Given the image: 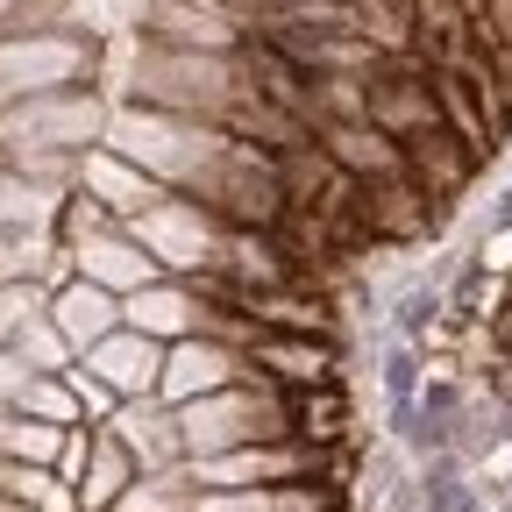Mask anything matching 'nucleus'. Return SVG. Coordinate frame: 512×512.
Wrapping results in <instances>:
<instances>
[{
  "mask_svg": "<svg viewBox=\"0 0 512 512\" xmlns=\"http://www.w3.org/2000/svg\"><path fill=\"white\" fill-rule=\"evenodd\" d=\"M64 264H72V278H86V285H100V292H114V299H128V292H143V285H157V278H164L150 256L136 249V235H128L121 221H114V228H100V235L64 242Z\"/></svg>",
  "mask_w": 512,
  "mask_h": 512,
  "instance_id": "9",
  "label": "nucleus"
},
{
  "mask_svg": "<svg viewBox=\"0 0 512 512\" xmlns=\"http://www.w3.org/2000/svg\"><path fill=\"white\" fill-rule=\"evenodd\" d=\"M136 235V249L164 278H207L221 264V242H228V221H214L200 200H185V192H164L157 207H143L136 221H121Z\"/></svg>",
  "mask_w": 512,
  "mask_h": 512,
  "instance_id": "5",
  "label": "nucleus"
},
{
  "mask_svg": "<svg viewBox=\"0 0 512 512\" xmlns=\"http://www.w3.org/2000/svg\"><path fill=\"white\" fill-rule=\"evenodd\" d=\"M278 8H292V0H249V15H278Z\"/></svg>",
  "mask_w": 512,
  "mask_h": 512,
  "instance_id": "27",
  "label": "nucleus"
},
{
  "mask_svg": "<svg viewBox=\"0 0 512 512\" xmlns=\"http://www.w3.org/2000/svg\"><path fill=\"white\" fill-rule=\"evenodd\" d=\"M50 328L72 342V356H86V349H100L121 328V299L100 292V285H86V278H64L50 292Z\"/></svg>",
  "mask_w": 512,
  "mask_h": 512,
  "instance_id": "16",
  "label": "nucleus"
},
{
  "mask_svg": "<svg viewBox=\"0 0 512 512\" xmlns=\"http://www.w3.org/2000/svg\"><path fill=\"white\" fill-rule=\"evenodd\" d=\"M136 107H164V114H185V121H214V128H235L264 86L249 72V43L235 57H214V50H157L143 43L136 57Z\"/></svg>",
  "mask_w": 512,
  "mask_h": 512,
  "instance_id": "1",
  "label": "nucleus"
},
{
  "mask_svg": "<svg viewBox=\"0 0 512 512\" xmlns=\"http://www.w3.org/2000/svg\"><path fill=\"white\" fill-rule=\"evenodd\" d=\"M114 399H150L157 384H164V342H150V335H136V328H114L100 349H86L79 356Z\"/></svg>",
  "mask_w": 512,
  "mask_h": 512,
  "instance_id": "14",
  "label": "nucleus"
},
{
  "mask_svg": "<svg viewBox=\"0 0 512 512\" xmlns=\"http://www.w3.org/2000/svg\"><path fill=\"white\" fill-rule=\"evenodd\" d=\"M15 356H22L36 377H64V370L79 363V356H72V342H64V335L50 328V313H43V320H29V328L15 335Z\"/></svg>",
  "mask_w": 512,
  "mask_h": 512,
  "instance_id": "22",
  "label": "nucleus"
},
{
  "mask_svg": "<svg viewBox=\"0 0 512 512\" xmlns=\"http://www.w3.org/2000/svg\"><path fill=\"white\" fill-rule=\"evenodd\" d=\"M29 377H36V370H29V363H22L15 349H0V413H15V406H22Z\"/></svg>",
  "mask_w": 512,
  "mask_h": 512,
  "instance_id": "25",
  "label": "nucleus"
},
{
  "mask_svg": "<svg viewBox=\"0 0 512 512\" xmlns=\"http://www.w3.org/2000/svg\"><path fill=\"white\" fill-rule=\"evenodd\" d=\"M249 36H256V15L228 8V0H150V8H143V43H157V50L235 57Z\"/></svg>",
  "mask_w": 512,
  "mask_h": 512,
  "instance_id": "6",
  "label": "nucleus"
},
{
  "mask_svg": "<svg viewBox=\"0 0 512 512\" xmlns=\"http://www.w3.org/2000/svg\"><path fill=\"white\" fill-rule=\"evenodd\" d=\"M50 313V292L43 285H0V349H15V335L29 328V320Z\"/></svg>",
  "mask_w": 512,
  "mask_h": 512,
  "instance_id": "24",
  "label": "nucleus"
},
{
  "mask_svg": "<svg viewBox=\"0 0 512 512\" xmlns=\"http://www.w3.org/2000/svg\"><path fill=\"white\" fill-rule=\"evenodd\" d=\"M143 470H136V456L107 434V427H93V456H86V477L72 484V498H79V512H114L121 505V491L136 484Z\"/></svg>",
  "mask_w": 512,
  "mask_h": 512,
  "instance_id": "18",
  "label": "nucleus"
},
{
  "mask_svg": "<svg viewBox=\"0 0 512 512\" xmlns=\"http://www.w3.org/2000/svg\"><path fill=\"white\" fill-rule=\"evenodd\" d=\"M100 43L86 29H43V36H0V107H22L43 93L93 86Z\"/></svg>",
  "mask_w": 512,
  "mask_h": 512,
  "instance_id": "4",
  "label": "nucleus"
},
{
  "mask_svg": "<svg viewBox=\"0 0 512 512\" xmlns=\"http://www.w3.org/2000/svg\"><path fill=\"white\" fill-rule=\"evenodd\" d=\"M107 150L128 157L143 178H157L164 192H185V200H207V185L221 178L235 136L214 121H185V114H164V107H114L107 121Z\"/></svg>",
  "mask_w": 512,
  "mask_h": 512,
  "instance_id": "2",
  "label": "nucleus"
},
{
  "mask_svg": "<svg viewBox=\"0 0 512 512\" xmlns=\"http://www.w3.org/2000/svg\"><path fill=\"white\" fill-rule=\"evenodd\" d=\"M342 8L356 15V29H363L370 50H384V57H406L413 50V8H406V0H342Z\"/></svg>",
  "mask_w": 512,
  "mask_h": 512,
  "instance_id": "20",
  "label": "nucleus"
},
{
  "mask_svg": "<svg viewBox=\"0 0 512 512\" xmlns=\"http://www.w3.org/2000/svg\"><path fill=\"white\" fill-rule=\"evenodd\" d=\"M512 228V185H505V200H498V214H491V235H505Z\"/></svg>",
  "mask_w": 512,
  "mask_h": 512,
  "instance_id": "26",
  "label": "nucleus"
},
{
  "mask_svg": "<svg viewBox=\"0 0 512 512\" xmlns=\"http://www.w3.org/2000/svg\"><path fill=\"white\" fill-rule=\"evenodd\" d=\"M107 434L136 456V470H185V463H192V456H185L178 406H164L157 392H150V399H121L114 420H107Z\"/></svg>",
  "mask_w": 512,
  "mask_h": 512,
  "instance_id": "11",
  "label": "nucleus"
},
{
  "mask_svg": "<svg viewBox=\"0 0 512 512\" xmlns=\"http://www.w3.org/2000/svg\"><path fill=\"white\" fill-rule=\"evenodd\" d=\"M72 192H86V200H93V207H107L114 221H136L143 207H157V200H164V185H157V178H143L128 157H114L107 143L79 157V185H72Z\"/></svg>",
  "mask_w": 512,
  "mask_h": 512,
  "instance_id": "15",
  "label": "nucleus"
},
{
  "mask_svg": "<svg viewBox=\"0 0 512 512\" xmlns=\"http://www.w3.org/2000/svg\"><path fill=\"white\" fill-rule=\"evenodd\" d=\"M200 320H207V292L192 278H157V285L121 299V328H136V335H150L164 349L185 342V335H200Z\"/></svg>",
  "mask_w": 512,
  "mask_h": 512,
  "instance_id": "12",
  "label": "nucleus"
},
{
  "mask_svg": "<svg viewBox=\"0 0 512 512\" xmlns=\"http://www.w3.org/2000/svg\"><path fill=\"white\" fill-rule=\"evenodd\" d=\"M384 392H392V420L406 427L413 399H420V349L413 342H392V356H384Z\"/></svg>",
  "mask_w": 512,
  "mask_h": 512,
  "instance_id": "23",
  "label": "nucleus"
},
{
  "mask_svg": "<svg viewBox=\"0 0 512 512\" xmlns=\"http://www.w3.org/2000/svg\"><path fill=\"white\" fill-rule=\"evenodd\" d=\"M15 413L50 420V427H86V406H79V392H72V377H29V392H22Z\"/></svg>",
  "mask_w": 512,
  "mask_h": 512,
  "instance_id": "21",
  "label": "nucleus"
},
{
  "mask_svg": "<svg viewBox=\"0 0 512 512\" xmlns=\"http://www.w3.org/2000/svg\"><path fill=\"white\" fill-rule=\"evenodd\" d=\"M320 157H328L349 185H392V178H406V150L384 136V128H370V121H335V128H320Z\"/></svg>",
  "mask_w": 512,
  "mask_h": 512,
  "instance_id": "13",
  "label": "nucleus"
},
{
  "mask_svg": "<svg viewBox=\"0 0 512 512\" xmlns=\"http://www.w3.org/2000/svg\"><path fill=\"white\" fill-rule=\"evenodd\" d=\"M114 107L93 86L72 93H43L22 107H0V164H29V157H86L107 143Z\"/></svg>",
  "mask_w": 512,
  "mask_h": 512,
  "instance_id": "3",
  "label": "nucleus"
},
{
  "mask_svg": "<svg viewBox=\"0 0 512 512\" xmlns=\"http://www.w3.org/2000/svg\"><path fill=\"white\" fill-rule=\"evenodd\" d=\"M249 370L256 377H271L278 392H313V384H335L342 370V342H313V335H271V328H256L242 342Z\"/></svg>",
  "mask_w": 512,
  "mask_h": 512,
  "instance_id": "8",
  "label": "nucleus"
},
{
  "mask_svg": "<svg viewBox=\"0 0 512 512\" xmlns=\"http://www.w3.org/2000/svg\"><path fill=\"white\" fill-rule=\"evenodd\" d=\"M256 377L249 356L235 342H214V335H185L164 349V384H157V399L164 406H192V399H207V392H228V384Z\"/></svg>",
  "mask_w": 512,
  "mask_h": 512,
  "instance_id": "7",
  "label": "nucleus"
},
{
  "mask_svg": "<svg viewBox=\"0 0 512 512\" xmlns=\"http://www.w3.org/2000/svg\"><path fill=\"white\" fill-rule=\"evenodd\" d=\"M292 434L313 441V448H328V456H342V441H349V392H342V377L313 384V392H292Z\"/></svg>",
  "mask_w": 512,
  "mask_h": 512,
  "instance_id": "19",
  "label": "nucleus"
},
{
  "mask_svg": "<svg viewBox=\"0 0 512 512\" xmlns=\"http://www.w3.org/2000/svg\"><path fill=\"white\" fill-rule=\"evenodd\" d=\"M370 128H384L399 150L427 128H441V100H434V79L427 72H406V57H392L384 72L370 79Z\"/></svg>",
  "mask_w": 512,
  "mask_h": 512,
  "instance_id": "10",
  "label": "nucleus"
},
{
  "mask_svg": "<svg viewBox=\"0 0 512 512\" xmlns=\"http://www.w3.org/2000/svg\"><path fill=\"white\" fill-rule=\"evenodd\" d=\"M64 200H72V192H57V185L29 178L15 164H0V235H50Z\"/></svg>",
  "mask_w": 512,
  "mask_h": 512,
  "instance_id": "17",
  "label": "nucleus"
}]
</instances>
